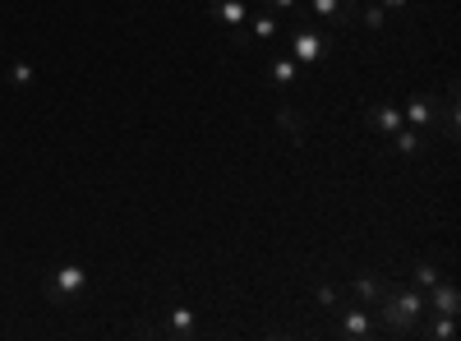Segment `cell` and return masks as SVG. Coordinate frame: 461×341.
<instances>
[{
  "mask_svg": "<svg viewBox=\"0 0 461 341\" xmlns=\"http://www.w3.org/2000/svg\"><path fill=\"white\" fill-rule=\"evenodd\" d=\"M374 310H378V332H388V337H411L415 323L429 314L420 286H388V295H383Z\"/></svg>",
  "mask_w": 461,
  "mask_h": 341,
  "instance_id": "obj_1",
  "label": "cell"
},
{
  "mask_svg": "<svg viewBox=\"0 0 461 341\" xmlns=\"http://www.w3.org/2000/svg\"><path fill=\"white\" fill-rule=\"evenodd\" d=\"M84 291H88V273L79 268V263H60V268H51V277H47V305L69 310L74 300H84Z\"/></svg>",
  "mask_w": 461,
  "mask_h": 341,
  "instance_id": "obj_2",
  "label": "cell"
},
{
  "mask_svg": "<svg viewBox=\"0 0 461 341\" xmlns=\"http://www.w3.org/2000/svg\"><path fill=\"white\" fill-rule=\"evenodd\" d=\"M328 51H332V37L319 32V28H310V23H300L291 32V42H286V56L295 65H319V60H328Z\"/></svg>",
  "mask_w": 461,
  "mask_h": 341,
  "instance_id": "obj_3",
  "label": "cell"
},
{
  "mask_svg": "<svg viewBox=\"0 0 461 341\" xmlns=\"http://www.w3.org/2000/svg\"><path fill=\"white\" fill-rule=\"evenodd\" d=\"M300 14H319L323 23H356L360 0H304Z\"/></svg>",
  "mask_w": 461,
  "mask_h": 341,
  "instance_id": "obj_4",
  "label": "cell"
},
{
  "mask_svg": "<svg viewBox=\"0 0 461 341\" xmlns=\"http://www.w3.org/2000/svg\"><path fill=\"white\" fill-rule=\"evenodd\" d=\"M425 310H429V314H447V319L461 314V295H456V286H452L447 277H443L438 286L425 291Z\"/></svg>",
  "mask_w": 461,
  "mask_h": 341,
  "instance_id": "obj_5",
  "label": "cell"
},
{
  "mask_svg": "<svg viewBox=\"0 0 461 341\" xmlns=\"http://www.w3.org/2000/svg\"><path fill=\"white\" fill-rule=\"evenodd\" d=\"M332 314L341 319V332H346V337H374V332H378V328H374V314H369L365 305H337Z\"/></svg>",
  "mask_w": 461,
  "mask_h": 341,
  "instance_id": "obj_6",
  "label": "cell"
},
{
  "mask_svg": "<svg viewBox=\"0 0 461 341\" xmlns=\"http://www.w3.org/2000/svg\"><path fill=\"white\" fill-rule=\"evenodd\" d=\"M388 277H378V273H365V277H356L351 282V295H356V305H365V310H374L383 295H388Z\"/></svg>",
  "mask_w": 461,
  "mask_h": 341,
  "instance_id": "obj_7",
  "label": "cell"
},
{
  "mask_svg": "<svg viewBox=\"0 0 461 341\" xmlns=\"http://www.w3.org/2000/svg\"><path fill=\"white\" fill-rule=\"evenodd\" d=\"M402 121H406L411 130H420V134L434 130V97H429V93H415V97L406 102V111H402Z\"/></svg>",
  "mask_w": 461,
  "mask_h": 341,
  "instance_id": "obj_8",
  "label": "cell"
},
{
  "mask_svg": "<svg viewBox=\"0 0 461 341\" xmlns=\"http://www.w3.org/2000/svg\"><path fill=\"white\" fill-rule=\"evenodd\" d=\"M365 125H369V130H378V134H397L406 121H402V111H397L393 102H374V106L365 111Z\"/></svg>",
  "mask_w": 461,
  "mask_h": 341,
  "instance_id": "obj_9",
  "label": "cell"
},
{
  "mask_svg": "<svg viewBox=\"0 0 461 341\" xmlns=\"http://www.w3.org/2000/svg\"><path fill=\"white\" fill-rule=\"evenodd\" d=\"M208 14H212V23H221V28L249 23V5H245V0H208Z\"/></svg>",
  "mask_w": 461,
  "mask_h": 341,
  "instance_id": "obj_10",
  "label": "cell"
},
{
  "mask_svg": "<svg viewBox=\"0 0 461 341\" xmlns=\"http://www.w3.org/2000/svg\"><path fill=\"white\" fill-rule=\"evenodd\" d=\"M434 125H438L447 139H456V130H461V116H456V84H447V93H443V116H434Z\"/></svg>",
  "mask_w": 461,
  "mask_h": 341,
  "instance_id": "obj_11",
  "label": "cell"
},
{
  "mask_svg": "<svg viewBox=\"0 0 461 341\" xmlns=\"http://www.w3.org/2000/svg\"><path fill=\"white\" fill-rule=\"evenodd\" d=\"M249 37H258V42H273V37L282 32V23H277V14L273 10H258V14H249Z\"/></svg>",
  "mask_w": 461,
  "mask_h": 341,
  "instance_id": "obj_12",
  "label": "cell"
},
{
  "mask_svg": "<svg viewBox=\"0 0 461 341\" xmlns=\"http://www.w3.org/2000/svg\"><path fill=\"white\" fill-rule=\"evenodd\" d=\"M167 332H171V337H194V332H199V319H194V310L176 305V310L167 314Z\"/></svg>",
  "mask_w": 461,
  "mask_h": 341,
  "instance_id": "obj_13",
  "label": "cell"
},
{
  "mask_svg": "<svg viewBox=\"0 0 461 341\" xmlns=\"http://www.w3.org/2000/svg\"><path fill=\"white\" fill-rule=\"evenodd\" d=\"M415 332H420V337H429V341H452V337H456V319H447V314H434L425 328L415 323Z\"/></svg>",
  "mask_w": 461,
  "mask_h": 341,
  "instance_id": "obj_14",
  "label": "cell"
},
{
  "mask_svg": "<svg viewBox=\"0 0 461 341\" xmlns=\"http://www.w3.org/2000/svg\"><path fill=\"white\" fill-rule=\"evenodd\" d=\"M277 125H282V130H286V134H291L295 143L304 139V116H300L295 106H277Z\"/></svg>",
  "mask_w": 461,
  "mask_h": 341,
  "instance_id": "obj_15",
  "label": "cell"
},
{
  "mask_svg": "<svg viewBox=\"0 0 461 341\" xmlns=\"http://www.w3.org/2000/svg\"><path fill=\"white\" fill-rule=\"evenodd\" d=\"M393 143H397V153H406V157H415L420 148H425V139H420V130H411V125H402V130L393 134Z\"/></svg>",
  "mask_w": 461,
  "mask_h": 341,
  "instance_id": "obj_16",
  "label": "cell"
},
{
  "mask_svg": "<svg viewBox=\"0 0 461 341\" xmlns=\"http://www.w3.org/2000/svg\"><path fill=\"white\" fill-rule=\"evenodd\" d=\"M273 79H277L282 88H291V84H300V65H295L291 56H277V60H273Z\"/></svg>",
  "mask_w": 461,
  "mask_h": 341,
  "instance_id": "obj_17",
  "label": "cell"
},
{
  "mask_svg": "<svg viewBox=\"0 0 461 341\" xmlns=\"http://www.w3.org/2000/svg\"><path fill=\"white\" fill-rule=\"evenodd\" d=\"M438 282H443V273L434 268V263H415V268H411V286H420V291H429Z\"/></svg>",
  "mask_w": 461,
  "mask_h": 341,
  "instance_id": "obj_18",
  "label": "cell"
},
{
  "mask_svg": "<svg viewBox=\"0 0 461 341\" xmlns=\"http://www.w3.org/2000/svg\"><path fill=\"white\" fill-rule=\"evenodd\" d=\"M356 19H360L365 28H374V32H378L383 23H388V10H383V5H360V14H356Z\"/></svg>",
  "mask_w": 461,
  "mask_h": 341,
  "instance_id": "obj_19",
  "label": "cell"
},
{
  "mask_svg": "<svg viewBox=\"0 0 461 341\" xmlns=\"http://www.w3.org/2000/svg\"><path fill=\"white\" fill-rule=\"evenodd\" d=\"M32 79H37V69H32V65H28V60H19V65H14V69H10V84H14V88H28V84H32Z\"/></svg>",
  "mask_w": 461,
  "mask_h": 341,
  "instance_id": "obj_20",
  "label": "cell"
},
{
  "mask_svg": "<svg viewBox=\"0 0 461 341\" xmlns=\"http://www.w3.org/2000/svg\"><path fill=\"white\" fill-rule=\"evenodd\" d=\"M314 300H319V310H323V314H332V310L341 305V295H337V286H319V291H314Z\"/></svg>",
  "mask_w": 461,
  "mask_h": 341,
  "instance_id": "obj_21",
  "label": "cell"
},
{
  "mask_svg": "<svg viewBox=\"0 0 461 341\" xmlns=\"http://www.w3.org/2000/svg\"><path fill=\"white\" fill-rule=\"evenodd\" d=\"M263 10H273V14H300L304 0H263Z\"/></svg>",
  "mask_w": 461,
  "mask_h": 341,
  "instance_id": "obj_22",
  "label": "cell"
},
{
  "mask_svg": "<svg viewBox=\"0 0 461 341\" xmlns=\"http://www.w3.org/2000/svg\"><path fill=\"white\" fill-rule=\"evenodd\" d=\"M230 47H236V51L249 47V28H245V23H240V28H230Z\"/></svg>",
  "mask_w": 461,
  "mask_h": 341,
  "instance_id": "obj_23",
  "label": "cell"
},
{
  "mask_svg": "<svg viewBox=\"0 0 461 341\" xmlns=\"http://www.w3.org/2000/svg\"><path fill=\"white\" fill-rule=\"evenodd\" d=\"M383 10H406V0H378Z\"/></svg>",
  "mask_w": 461,
  "mask_h": 341,
  "instance_id": "obj_24",
  "label": "cell"
}]
</instances>
